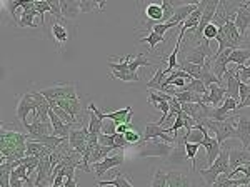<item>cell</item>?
<instances>
[{
	"instance_id": "6da1fadb",
	"label": "cell",
	"mask_w": 250,
	"mask_h": 187,
	"mask_svg": "<svg viewBox=\"0 0 250 187\" xmlns=\"http://www.w3.org/2000/svg\"><path fill=\"white\" fill-rule=\"evenodd\" d=\"M27 140L29 134L15 132V131H5L2 127L0 131V154H2V164L3 162H15L25 157L27 150Z\"/></svg>"
},
{
	"instance_id": "7a4b0ae2",
	"label": "cell",
	"mask_w": 250,
	"mask_h": 187,
	"mask_svg": "<svg viewBox=\"0 0 250 187\" xmlns=\"http://www.w3.org/2000/svg\"><path fill=\"white\" fill-rule=\"evenodd\" d=\"M230 149H232L230 144L225 142L224 147H222L220 156L217 157V161L213 162L210 167L200 169V176L204 177L205 187H212L222 174H225V176L230 177V174H232V170H230Z\"/></svg>"
},
{
	"instance_id": "3957f363",
	"label": "cell",
	"mask_w": 250,
	"mask_h": 187,
	"mask_svg": "<svg viewBox=\"0 0 250 187\" xmlns=\"http://www.w3.org/2000/svg\"><path fill=\"white\" fill-rule=\"evenodd\" d=\"M204 125H207L208 129H212L215 132V139L219 140V144H225L229 139H239L237 134V117L233 119V116L225 122H215V120H207Z\"/></svg>"
},
{
	"instance_id": "277c9868",
	"label": "cell",
	"mask_w": 250,
	"mask_h": 187,
	"mask_svg": "<svg viewBox=\"0 0 250 187\" xmlns=\"http://www.w3.org/2000/svg\"><path fill=\"white\" fill-rule=\"evenodd\" d=\"M88 111H92L95 114L97 117H99L100 120H114L117 125H122V124H132V117H134V111H132L130 105H127V107L120 109V111H114V112H102L100 109L95 107L94 102L88 104Z\"/></svg>"
},
{
	"instance_id": "5b68a950",
	"label": "cell",
	"mask_w": 250,
	"mask_h": 187,
	"mask_svg": "<svg viewBox=\"0 0 250 187\" xmlns=\"http://www.w3.org/2000/svg\"><path fill=\"white\" fill-rule=\"evenodd\" d=\"M43 97L47 100H70V99H77V87L74 82H67V84H57L54 87H48L40 91Z\"/></svg>"
},
{
	"instance_id": "8992f818",
	"label": "cell",
	"mask_w": 250,
	"mask_h": 187,
	"mask_svg": "<svg viewBox=\"0 0 250 187\" xmlns=\"http://www.w3.org/2000/svg\"><path fill=\"white\" fill-rule=\"evenodd\" d=\"M212 57H213V52L210 48V42L204 39L200 46L185 52L184 60L188 64H195V66H205V62H207L208 59H212Z\"/></svg>"
},
{
	"instance_id": "52a82bcc",
	"label": "cell",
	"mask_w": 250,
	"mask_h": 187,
	"mask_svg": "<svg viewBox=\"0 0 250 187\" xmlns=\"http://www.w3.org/2000/svg\"><path fill=\"white\" fill-rule=\"evenodd\" d=\"M39 107V100L35 97V92H25L19 97V104H17V117L20 119L23 125H27V114L29 112H35Z\"/></svg>"
},
{
	"instance_id": "ba28073f",
	"label": "cell",
	"mask_w": 250,
	"mask_h": 187,
	"mask_svg": "<svg viewBox=\"0 0 250 187\" xmlns=\"http://www.w3.org/2000/svg\"><path fill=\"white\" fill-rule=\"evenodd\" d=\"M144 149L139 152L140 157H167L170 154V144L162 142L159 139H152L148 142H142Z\"/></svg>"
},
{
	"instance_id": "9c48e42d",
	"label": "cell",
	"mask_w": 250,
	"mask_h": 187,
	"mask_svg": "<svg viewBox=\"0 0 250 187\" xmlns=\"http://www.w3.org/2000/svg\"><path fill=\"white\" fill-rule=\"evenodd\" d=\"M224 82H225V89H227V97L230 99L237 100L240 104V77L239 72H237V66L233 69H229L227 74L224 77Z\"/></svg>"
},
{
	"instance_id": "30bf717a",
	"label": "cell",
	"mask_w": 250,
	"mask_h": 187,
	"mask_svg": "<svg viewBox=\"0 0 250 187\" xmlns=\"http://www.w3.org/2000/svg\"><path fill=\"white\" fill-rule=\"evenodd\" d=\"M220 28H222L225 39H227V42H229V48H230V50L239 48L240 44L244 42V35H242L239 32V28L235 27V22L230 19H227V22H225Z\"/></svg>"
},
{
	"instance_id": "8fae6325",
	"label": "cell",
	"mask_w": 250,
	"mask_h": 187,
	"mask_svg": "<svg viewBox=\"0 0 250 187\" xmlns=\"http://www.w3.org/2000/svg\"><path fill=\"white\" fill-rule=\"evenodd\" d=\"M87 140H88V127L72 129L70 136H68V145H70V149L77 150L82 156L87 150Z\"/></svg>"
},
{
	"instance_id": "7c38bea8",
	"label": "cell",
	"mask_w": 250,
	"mask_h": 187,
	"mask_svg": "<svg viewBox=\"0 0 250 187\" xmlns=\"http://www.w3.org/2000/svg\"><path fill=\"white\" fill-rule=\"evenodd\" d=\"M122 164H124V154H117V156H108L107 159H104L102 162H99V164H94L92 169H94L95 176L104 177L107 170L119 167V165H122Z\"/></svg>"
},
{
	"instance_id": "4fadbf2b",
	"label": "cell",
	"mask_w": 250,
	"mask_h": 187,
	"mask_svg": "<svg viewBox=\"0 0 250 187\" xmlns=\"http://www.w3.org/2000/svg\"><path fill=\"white\" fill-rule=\"evenodd\" d=\"M235 27L239 28V32L242 35H245L247 28L250 27V5L247 3H237V10H235Z\"/></svg>"
},
{
	"instance_id": "5bb4252c",
	"label": "cell",
	"mask_w": 250,
	"mask_h": 187,
	"mask_svg": "<svg viewBox=\"0 0 250 187\" xmlns=\"http://www.w3.org/2000/svg\"><path fill=\"white\" fill-rule=\"evenodd\" d=\"M48 117H50V122H52V127H54V136L57 137H62V139H68V136H70L72 129H74V125L70 124H65L60 117L52 111L50 107V112H48Z\"/></svg>"
},
{
	"instance_id": "9a60e30c",
	"label": "cell",
	"mask_w": 250,
	"mask_h": 187,
	"mask_svg": "<svg viewBox=\"0 0 250 187\" xmlns=\"http://www.w3.org/2000/svg\"><path fill=\"white\" fill-rule=\"evenodd\" d=\"M22 19L19 20V27H30L37 28V23L34 22V17L39 15L35 9V2H22Z\"/></svg>"
},
{
	"instance_id": "2e32d148",
	"label": "cell",
	"mask_w": 250,
	"mask_h": 187,
	"mask_svg": "<svg viewBox=\"0 0 250 187\" xmlns=\"http://www.w3.org/2000/svg\"><path fill=\"white\" fill-rule=\"evenodd\" d=\"M200 145L205 147V152H207V162H205V165H207V167H210L213 162L217 161V157L220 156V152H222L219 140L213 139V137H210V136H207Z\"/></svg>"
},
{
	"instance_id": "e0dca14e",
	"label": "cell",
	"mask_w": 250,
	"mask_h": 187,
	"mask_svg": "<svg viewBox=\"0 0 250 187\" xmlns=\"http://www.w3.org/2000/svg\"><path fill=\"white\" fill-rule=\"evenodd\" d=\"M250 162V150L244 147H232L230 149V170L233 172L237 167L245 165Z\"/></svg>"
},
{
	"instance_id": "ac0fdd59",
	"label": "cell",
	"mask_w": 250,
	"mask_h": 187,
	"mask_svg": "<svg viewBox=\"0 0 250 187\" xmlns=\"http://www.w3.org/2000/svg\"><path fill=\"white\" fill-rule=\"evenodd\" d=\"M237 134H239V139L242 140L244 149L250 150V119L245 116L237 117Z\"/></svg>"
},
{
	"instance_id": "d6986e66",
	"label": "cell",
	"mask_w": 250,
	"mask_h": 187,
	"mask_svg": "<svg viewBox=\"0 0 250 187\" xmlns=\"http://www.w3.org/2000/svg\"><path fill=\"white\" fill-rule=\"evenodd\" d=\"M197 9H199V2L175 7V14H173V19L170 20V22H173L175 25H184V22L188 19V15L193 14V12H195Z\"/></svg>"
},
{
	"instance_id": "ffe728a7",
	"label": "cell",
	"mask_w": 250,
	"mask_h": 187,
	"mask_svg": "<svg viewBox=\"0 0 250 187\" xmlns=\"http://www.w3.org/2000/svg\"><path fill=\"white\" fill-rule=\"evenodd\" d=\"M23 127L29 131L30 136L37 137V136H54V127H52V122L50 124H45V122H40V120H32V124H27Z\"/></svg>"
},
{
	"instance_id": "44dd1931",
	"label": "cell",
	"mask_w": 250,
	"mask_h": 187,
	"mask_svg": "<svg viewBox=\"0 0 250 187\" xmlns=\"http://www.w3.org/2000/svg\"><path fill=\"white\" fill-rule=\"evenodd\" d=\"M208 95H210L212 100V107H220L224 104V100L227 99V89H225V85L212 84L208 87Z\"/></svg>"
},
{
	"instance_id": "7402d4cb",
	"label": "cell",
	"mask_w": 250,
	"mask_h": 187,
	"mask_svg": "<svg viewBox=\"0 0 250 187\" xmlns=\"http://www.w3.org/2000/svg\"><path fill=\"white\" fill-rule=\"evenodd\" d=\"M164 134H167V129H164L162 125H159L157 122H147L145 132L142 136V142H148L152 139H160ZM142 142H140V144H142Z\"/></svg>"
},
{
	"instance_id": "603a6c76",
	"label": "cell",
	"mask_w": 250,
	"mask_h": 187,
	"mask_svg": "<svg viewBox=\"0 0 250 187\" xmlns=\"http://www.w3.org/2000/svg\"><path fill=\"white\" fill-rule=\"evenodd\" d=\"M170 74H172L170 70H167V69H162L160 66H157L155 67V75L152 77V79L148 80V82L145 84V85H147L148 91H157V89H159L160 85L165 82V79H167V77L170 75Z\"/></svg>"
},
{
	"instance_id": "cb8c5ba5",
	"label": "cell",
	"mask_w": 250,
	"mask_h": 187,
	"mask_svg": "<svg viewBox=\"0 0 250 187\" xmlns=\"http://www.w3.org/2000/svg\"><path fill=\"white\" fill-rule=\"evenodd\" d=\"M60 9H62L63 19L74 20L79 17V14H82L80 10V2H60Z\"/></svg>"
},
{
	"instance_id": "d4e9b609",
	"label": "cell",
	"mask_w": 250,
	"mask_h": 187,
	"mask_svg": "<svg viewBox=\"0 0 250 187\" xmlns=\"http://www.w3.org/2000/svg\"><path fill=\"white\" fill-rule=\"evenodd\" d=\"M145 15H147L148 22L162 23V19H164L162 3H148V5L145 7Z\"/></svg>"
},
{
	"instance_id": "484cf974",
	"label": "cell",
	"mask_w": 250,
	"mask_h": 187,
	"mask_svg": "<svg viewBox=\"0 0 250 187\" xmlns=\"http://www.w3.org/2000/svg\"><path fill=\"white\" fill-rule=\"evenodd\" d=\"M105 186H110V187H135V186H132L130 182H128V177L125 176L124 172H115L114 179L99 182V187H105Z\"/></svg>"
},
{
	"instance_id": "4316f807",
	"label": "cell",
	"mask_w": 250,
	"mask_h": 187,
	"mask_svg": "<svg viewBox=\"0 0 250 187\" xmlns=\"http://www.w3.org/2000/svg\"><path fill=\"white\" fill-rule=\"evenodd\" d=\"M247 60H250L249 48H235V50H232V54L229 55V64H235V66H244Z\"/></svg>"
},
{
	"instance_id": "83f0119b",
	"label": "cell",
	"mask_w": 250,
	"mask_h": 187,
	"mask_svg": "<svg viewBox=\"0 0 250 187\" xmlns=\"http://www.w3.org/2000/svg\"><path fill=\"white\" fill-rule=\"evenodd\" d=\"M52 35H54V40L59 44V46H63V44L68 40L67 27L63 25L62 22H55L54 23V27H52Z\"/></svg>"
},
{
	"instance_id": "f1b7e54d",
	"label": "cell",
	"mask_w": 250,
	"mask_h": 187,
	"mask_svg": "<svg viewBox=\"0 0 250 187\" xmlns=\"http://www.w3.org/2000/svg\"><path fill=\"white\" fill-rule=\"evenodd\" d=\"M179 66H180V69H182L184 72H187V74L190 75L192 79L200 80V75H202L204 66H195V64H188V62H185V60H180Z\"/></svg>"
},
{
	"instance_id": "f546056e",
	"label": "cell",
	"mask_w": 250,
	"mask_h": 187,
	"mask_svg": "<svg viewBox=\"0 0 250 187\" xmlns=\"http://www.w3.org/2000/svg\"><path fill=\"white\" fill-rule=\"evenodd\" d=\"M88 134H92V136H100L102 134V127H104V122L99 119V117L95 116L94 112L90 111V116H88Z\"/></svg>"
},
{
	"instance_id": "4dcf8cb0",
	"label": "cell",
	"mask_w": 250,
	"mask_h": 187,
	"mask_svg": "<svg viewBox=\"0 0 250 187\" xmlns=\"http://www.w3.org/2000/svg\"><path fill=\"white\" fill-rule=\"evenodd\" d=\"M152 66L150 60L147 59V55L145 54H137L134 59H132V62L128 64V72H134V74H137V69L140 67H148Z\"/></svg>"
},
{
	"instance_id": "1f68e13d",
	"label": "cell",
	"mask_w": 250,
	"mask_h": 187,
	"mask_svg": "<svg viewBox=\"0 0 250 187\" xmlns=\"http://www.w3.org/2000/svg\"><path fill=\"white\" fill-rule=\"evenodd\" d=\"M182 91H187V92H195V94H200V95H205V94H208V87L205 85L202 80H197L193 79L190 80L185 87L182 89Z\"/></svg>"
},
{
	"instance_id": "d6a6232c",
	"label": "cell",
	"mask_w": 250,
	"mask_h": 187,
	"mask_svg": "<svg viewBox=\"0 0 250 187\" xmlns=\"http://www.w3.org/2000/svg\"><path fill=\"white\" fill-rule=\"evenodd\" d=\"M180 44H182V40L177 39V44H175V47H173L172 54L168 55V59H165V60H167V70H170V72L177 70V69H180V66H179V60H177V55H179Z\"/></svg>"
},
{
	"instance_id": "836d02e7",
	"label": "cell",
	"mask_w": 250,
	"mask_h": 187,
	"mask_svg": "<svg viewBox=\"0 0 250 187\" xmlns=\"http://www.w3.org/2000/svg\"><path fill=\"white\" fill-rule=\"evenodd\" d=\"M35 9H37L39 17H40V27H45V14H50V12H52L50 2H45V0H37V2H35Z\"/></svg>"
},
{
	"instance_id": "e575fe53",
	"label": "cell",
	"mask_w": 250,
	"mask_h": 187,
	"mask_svg": "<svg viewBox=\"0 0 250 187\" xmlns=\"http://www.w3.org/2000/svg\"><path fill=\"white\" fill-rule=\"evenodd\" d=\"M139 42H140V44H148L150 50L154 52V50H155V47H157V44H164V42H167V40H165V37H162V35H157L155 32L148 30V35H147V37L140 39Z\"/></svg>"
},
{
	"instance_id": "d590c367",
	"label": "cell",
	"mask_w": 250,
	"mask_h": 187,
	"mask_svg": "<svg viewBox=\"0 0 250 187\" xmlns=\"http://www.w3.org/2000/svg\"><path fill=\"white\" fill-rule=\"evenodd\" d=\"M110 79H120L124 82H140L139 74H134V72H112Z\"/></svg>"
},
{
	"instance_id": "8d00e7d4",
	"label": "cell",
	"mask_w": 250,
	"mask_h": 187,
	"mask_svg": "<svg viewBox=\"0 0 250 187\" xmlns=\"http://www.w3.org/2000/svg\"><path fill=\"white\" fill-rule=\"evenodd\" d=\"M104 7H105V2L97 3V2H90V0H80V10H82V14H88V12H92L94 9L104 10Z\"/></svg>"
},
{
	"instance_id": "74e56055",
	"label": "cell",
	"mask_w": 250,
	"mask_h": 187,
	"mask_svg": "<svg viewBox=\"0 0 250 187\" xmlns=\"http://www.w3.org/2000/svg\"><path fill=\"white\" fill-rule=\"evenodd\" d=\"M182 140H184V144H185V157L195 162V157H197V152H199L200 144H192V142L185 140L184 137H182Z\"/></svg>"
},
{
	"instance_id": "f35d334b",
	"label": "cell",
	"mask_w": 250,
	"mask_h": 187,
	"mask_svg": "<svg viewBox=\"0 0 250 187\" xmlns=\"http://www.w3.org/2000/svg\"><path fill=\"white\" fill-rule=\"evenodd\" d=\"M50 104V107H52V111H54L55 114H57V116L60 117V119H62L63 122H65V124H70V125H75L77 124V120L74 119V117H70L68 116V114L63 111V109H60V107H57V105L55 104H52V102H48Z\"/></svg>"
},
{
	"instance_id": "ab89813d",
	"label": "cell",
	"mask_w": 250,
	"mask_h": 187,
	"mask_svg": "<svg viewBox=\"0 0 250 187\" xmlns=\"http://www.w3.org/2000/svg\"><path fill=\"white\" fill-rule=\"evenodd\" d=\"M162 10H164L162 23H168L173 19V14H175V7H173L170 2H167V0H162Z\"/></svg>"
},
{
	"instance_id": "60d3db41",
	"label": "cell",
	"mask_w": 250,
	"mask_h": 187,
	"mask_svg": "<svg viewBox=\"0 0 250 187\" xmlns=\"http://www.w3.org/2000/svg\"><path fill=\"white\" fill-rule=\"evenodd\" d=\"M165 186H167V172H164L162 169H157L150 187H165Z\"/></svg>"
},
{
	"instance_id": "b9f144b4",
	"label": "cell",
	"mask_w": 250,
	"mask_h": 187,
	"mask_svg": "<svg viewBox=\"0 0 250 187\" xmlns=\"http://www.w3.org/2000/svg\"><path fill=\"white\" fill-rule=\"evenodd\" d=\"M124 136H125V140L128 142V145H135V144H140V142H142V137H140L139 131H135L134 127L128 129V131L124 134Z\"/></svg>"
},
{
	"instance_id": "7bdbcfd3",
	"label": "cell",
	"mask_w": 250,
	"mask_h": 187,
	"mask_svg": "<svg viewBox=\"0 0 250 187\" xmlns=\"http://www.w3.org/2000/svg\"><path fill=\"white\" fill-rule=\"evenodd\" d=\"M219 25H217V23H208L207 25V28H205V32H204V39L205 40H208V42H210V40H215L217 39V35H219Z\"/></svg>"
},
{
	"instance_id": "ee69618b",
	"label": "cell",
	"mask_w": 250,
	"mask_h": 187,
	"mask_svg": "<svg viewBox=\"0 0 250 187\" xmlns=\"http://www.w3.org/2000/svg\"><path fill=\"white\" fill-rule=\"evenodd\" d=\"M7 10H9L12 20H14L15 25H19V20H17V9H22V2H7Z\"/></svg>"
},
{
	"instance_id": "f6af8a7d",
	"label": "cell",
	"mask_w": 250,
	"mask_h": 187,
	"mask_svg": "<svg viewBox=\"0 0 250 187\" xmlns=\"http://www.w3.org/2000/svg\"><path fill=\"white\" fill-rule=\"evenodd\" d=\"M185 127V120H184V111L180 112V114H177V117H175V122H173V125L172 127H168L167 129V132L168 134H175L179 129H182Z\"/></svg>"
},
{
	"instance_id": "bcb514c9",
	"label": "cell",
	"mask_w": 250,
	"mask_h": 187,
	"mask_svg": "<svg viewBox=\"0 0 250 187\" xmlns=\"http://www.w3.org/2000/svg\"><path fill=\"white\" fill-rule=\"evenodd\" d=\"M99 144L100 145H105V147L117 149V145H115V134H114V136H108V134H100V136H99Z\"/></svg>"
},
{
	"instance_id": "7dc6e473",
	"label": "cell",
	"mask_w": 250,
	"mask_h": 187,
	"mask_svg": "<svg viewBox=\"0 0 250 187\" xmlns=\"http://www.w3.org/2000/svg\"><path fill=\"white\" fill-rule=\"evenodd\" d=\"M50 5H52L50 15H54V17L57 19V22H62V20H63V15H62V9H60V2H57V0H52Z\"/></svg>"
},
{
	"instance_id": "c3c4849f",
	"label": "cell",
	"mask_w": 250,
	"mask_h": 187,
	"mask_svg": "<svg viewBox=\"0 0 250 187\" xmlns=\"http://www.w3.org/2000/svg\"><path fill=\"white\" fill-rule=\"evenodd\" d=\"M239 174H244V177H250V162H247L245 165H240L230 174V179H237Z\"/></svg>"
},
{
	"instance_id": "681fc988",
	"label": "cell",
	"mask_w": 250,
	"mask_h": 187,
	"mask_svg": "<svg viewBox=\"0 0 250 187\" xmlns=\"http://www.w3.org/2000/svg\"><path fill=\"white\" fill-rule=\"evenodd\" d=\"M237 72H239V77L244 84H247V80L250 82V66L245 67V66H237Z\"/></svg>"
},
{
	"instance_id": "f907efd6",
	"label": "cell",
	"mask_w": 250,
	"mask_h": 187,
	"mask_svg": "<svg viewBox=\"0 0 250 187\" xmlns=\"http://www.w3.org/2000/svg\"><path fill=\"white\" fill-rule=\"evenodd\" d=\"M102 134H108V136H114V134H117V124H115V122L114 120L104 122Z\"/></svg>"
},
{
	"instance_id": "816d5d0a",
	"label": "cell",
	"mask_w": 250,
	"mask_h": 187,
	"mask_svg": "<svg viewBox=\"0 0 250 187\" xmlns=\"http://www.w3.org/2000/svg\"><path fill=\"white\" fill-rule=\"evenodd\" d=\"M179 187H193V186H192L190 179H188L187 176H184V177H182V181L179 182Z\"/></svg>"
},
{
	"instance_id": "f5cc1de1",
	"label": "cell",
	"mask_w": 250,
	"mask_h": 187,
	"mask_svg": "<svg viewBox=\"0 0 250 187\" xmlns=\"http://www.w3.org/2000/svg\"><path fill=\"white\" fill-rule=\"evenodd\" d=\"M63 187H77V179H65Z\"/></svg>"
},
{
	"instance_id": "db71d44e",
	"label": "cell",
	"mask_w": 250,
	"mask_h": 187,
	"mask_svg": "<svg viewBox=\"0 0 250 187\" xmlns=\"http://www.w3.org/2000/svg\"><path fill=\"white\" fill-rule=\"evenodd\" d=\"M245 107H250V94H249V97H247V100H245V102L239 104V111H240V109H245Z\"/></svg>"
},
{
	"instance_id": "11a10c76",
	"label": "cell",
	"mask_w": 250,
	"mask_h": 187,
	"mask_svg": "<svg viewBox=\"0 0 250 187\" xmlns=\"http://www.w3.org/2000/svg\"><path fill=\"white\" fill-rule=\"evenodd\" d=\"M249 40H250V27H249Z\"/></svg>"
},
{
	"instance_id": "9f6ffc18",
	"label": "cell",
	"mask_w": 250,
	"mask_h": 187,
	"mask_svg": "<svg viewBox=\"0 0 250 187\" xmlns=\"http://www.w3.org/2000/svg\"><path fill=\"white\" fill-rule=\"evenodd\" d=\"M240 187H250V186H240Z\"/></svg>"
}]
</instances>
